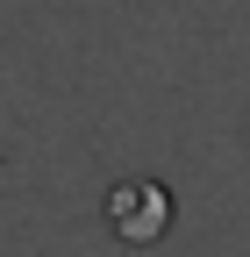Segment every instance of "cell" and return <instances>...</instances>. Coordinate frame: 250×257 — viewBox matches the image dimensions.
Wrapping results in <instances>:
<instances>
[{"mask_svg":"<svg viewBox=\"0 0 250 257\" xmlns=\"http://www.w3.org/2000/svg\"><path fill=\"white\" fill-rule=\"evenodd\" d=\"M100 214H107V229L121 236V243H158L165 229H172V193L158 186V179H121V186H107V200H100Z\"/></svg>","mask_w":250,"mask_h":257,"instance_id":"cell-1","label":"cell"}]
</instances>
